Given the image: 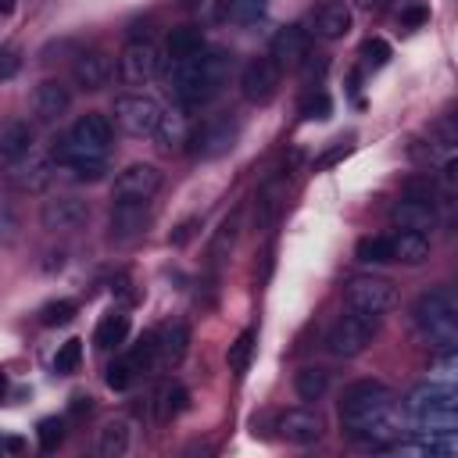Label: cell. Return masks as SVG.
Here are the masks:
<instances>
[{
  "mask_svg": "<svg viewBox=\"0 0 458 458\" xmlns=\"http://www.w3.org/2000/svg\"><path fill=\"white\" fill-rule=\"evenodd\" d=\"M340 426L351 440L379 447L394 437V394L379 379H358L344 390Z\"/></svg>",
  "mask_w": 458,
  "mask_h": 458,
  "instance_id": "obj_1",
  "label": "cell"
},
{
  "mask_svg": "<svg viewBox=\"0 0 458 458\" xmlns=\"http://www.w3.org/2000/svg\"><path fill=\"white\" fill-rule=\"evenodd\" d=\"M229 75V57L222 50H200L197 57H182L168 64V86L182 107H200L218 97Z\"/></svg>",
  "mask_w": 458,
  "mask_h": 458,
  "instance_id": "obj_2",
  "label": "cell"
},
{
  "mask_svg": "<svg viewBox=\"0 0 458 458\" xmlns=\"http://www.w3.org/2000/svg\"><path fill=\"white\" fill-rule=\"evenodd\" d=\"M411 322L419 329L422 340H429L433 347H454L458 340V301L447 286H433L426 293H419V301L411 304Z\"/></svg>",
  "mask_w": 458,
  "mask_h": 458,
  "instance_id": "obj_3",
  "label": "cell"
},
{
  "mask_svg": "<svg viewBox=\"0 0 458 458\" xmlns=\"http://www.w3.org/2000/svg\"><path fill=\"white\" fill-rule=\"evenodd\" d=\"M107 147H111V122H107V114L89 111V114H82V118L68 129V136H61V140L50 147V157L68 168V165H75V161H82V157H104Z\"/></svg>",
  "mask_w": 458,
  "mask_h": 458,
  "instance_id": "obj_4",
  "label": "cell"
},
{
  "mask_svg": "<svg viewBox=\"0 0 458 458\" xmlns=\"http://www.w3.org/2000/svg\"><path fill=\"white\" fill-rule=\"evenodd\" d=\"M454 390L444 386V383H419L411 386V394L404 397V408L408 415L422 426V429H433V433H451L454 429Z\"/></svg>",
  "mask_w": 458,
  "mask_h": 458,
  "instance_id": "obj_5",
  "label": "cell"
},
{
  "mask_svg": "<svg viewBox=\"0 0 458 458\" xmlns=\"http://www.w3.org/2000/svg\"><path fill=\"white\" fill-rule=\"evenodd\" d=\"M379 318H383V315H369V311L347 308V311L333 322V329H329V336H326L329 354H336V358H354V354H361V351L372 344V336L379 333Z\"/></svg>",
  "mask_w": 458,
  "mask_h": 458,
  "instance_id": "obj_6",
  "label": "cell"
},
{
  "mask_svg": "<svg viewBox=\"0 0 458 458\" xmlns=\"http://www.w3.org/2000/svg\"><path fill=\"white\" fill-rule=\"evenodd\" d=\"M236 140H240L236 118L218 114V118H208L204 125H197L186 143H190V154H193L197 161H215V157H225V154L236 147Z\"/></svg>",
  "mask_w": 458,
  "mask_h": 458,
  "instance_id": "obj_7",
  "label": "cell"
},
{
  "mask_svg": "<svg viewBox=\"0 0 458 458\" xmlns=\"http://www.w3.org/2000/svg\"><path fill=\"white\" fill-rule=\"evenodd\" d=\"M390 218L401 225V229H411V233H426L437 225V204H433V186H419V182H408L404 197L390 208Z\"/></svg>",
  "mask_w": 458,
  "mask_h": 458,
  "instance_id": "obj_8",
  "label": "cell"
},
{
  "mask_svg": "<svg viewBox=\"0 0 458 458\" xmlns=\"http://www.w3.org/2000/svg\"><path fill=\"white\" fill-rule=\"evenodd\" d=\"M344 304L347 308H358V311H369V315H383L397 304V290L390 279H379V276H358L344 286Z\"/></svg>",
  "mask_w": 458,
  "mask_h": 458,
  "instance_id": "obj_9",
  "label": "cell"
},
{
  "mask_svg": "<svg viewBox=\"0 0 458 458\" xmlns=\"http://www.w3.org/2000/svg\"><path fill=\"white\" fill-rule=\"evenodd\" d=\"M114 122L129 136H154V129L161 122V104L147 93H125L114 100Z\"/></svg>",
  "mask_w": 458,
  "mask_h": 458,
  "instance_id": "obj_10",
  "label": "cell"
},
{
  "mask_svg": "<svg viewBox=\"0 0 458 458\" xmlns=\"http://www.w3.org/2000/svg\"><path fill=\"white\" fill-rule=\"evenodd\" d=\"M157 75V47L150 39H129L118 54V79L125 86H147Z\"/></svg>",
  "mask_w": 458,
  "mask_h": 458,
  "instance_id": "obj_11",
  "label": "cell"
},
{
  "mask_svg": "<svg viewBox=\"0 0 458 458\" xmlns=\"http://www.w3.org/2000/svg\"><path fill=\"white\" fill-rule=\"evenodd\" d=\"M279 89V64L272 57H250L240 72V93L247 104H268Z\"/></svg>",
  "mask_w": 458,
  "mask_h": 458,
  "instance_id": "obj_12",
  "label": "cell"
},
{
  "mask_svg": "<svg viewBox=\"0 0 458 458\" xmlns=\"http://www.w3.org/2000/svg\"><path fill=\"white\" fill-rule=\"evenodd\" d=\"M157 190H161V168L147 161L122 168L114 179V200H150Z\"/></svg>",
  "mask_w": 458,
  "mask_h": 458,
  "instance_id": "obj_13",
  "label": "cell"
},
{
  "mask_svg": "<svg viewBox=\"0 0 458 458\" xmlns=\"http://www.w3.org/2000/svg\"><path fill=\"white\" fill-rule=\"evenodd\" d=\"M39 222L50 233H75V229H82L89 222V208L79 197H54V200L43 204Z\"/></svg>",
  "mask_w": 458,
  "mask_h": 458,
  "instance_id": "obj_14",
  "label": "cell"
},
{
  "mask_svg": "<svg viewBox=\"0 0 458 458\" xmlns=\"http://www.w3.org/2000/svg\"><path fill=\"white\" fill-rule=\"evenodd\" d=\"M150 200H114V211H111V240L125 243V240H136L147 233V222H150V211H147Z\"/></svg>",
  "mask_w": 458,
  "mask_h": 458,
  "instance_id": "obj_15",
  "label": "cell"
},
{
  "mask_svg": "<svg viewBox=\"0 0 458 458\" xmlns=\"http://www.w3.org/2000/svg\"><path fill=\"white\" fill-rule=\"evenodd\" d=\"M279 433H283V440L304 447V444H315V440L326 433V422H322V415L311 411V408H290V411L279 415Z\"/></svg>",
  "mask_w": 458,
  "mask_h": 458,
  "instance_id": "obj_16",
  "label": "cell"
},
{
  "mask_svg": "<svg viewBox=\"0 0 458 458\" xmlns=\"http://www.w3.org/2000/svg\"><path fill=\"white\" fill-rule=\"evenodd\" d=\"M308 47H311V36L301 25H286L272 36V54L268 57L279 64V72L283 68H301V61L308 57Z\"/></svg>",
  "mask_w": 458,
  "mask_h": 458,
  "instance_id": "obj_17",
  "label": "cell"
},
{
  "mask_svg": "<svg viewBox=\"0 0 458 458\" xmlns=\"http://www.w3.org/2000/svg\"><path fill=\"white\" fill-rule=\"evenodd\" d=\"M72 79L82 89H104L111 79V57L104 50H82L72 61Z\"/></svg>",
  "mask_w": 458,
  "mask_h": 458,
  "instance_id": "obj_18",
  "label": "cell"
},
{
  "mask_svg": "<svg viewBox=\"0 0 458 458\" xmlns=\"http://www.w3.org/2000/svg\"><path fill=\"white\" fill-rule=\"evenodd\" d=\"M68 107H72V93H68L64 82L43 79V82L36 86V93H32V114H36L39 122H57Z\"/></svg>",
  "mask_w": 458,
  "mask_h": 458,
  "instance_id": "obj_19",
  "label": "cell"
},
{
  "mask_svg": "<svg viewBox=\"0 0 458 458\" xmlns=\"http://www.w3.org/2000/svg\"><path fill=\"white\" fill-rule=\"evenodd\" d=\"M351 32V7L344 0H329L326 7H318L315 14V36L318 39H344Z\"/></svg>",
  "mask_w": 458,
  "mask_h": 458,
  "instance_id": "obj_20",
  "label": "cell"
},
{
  "mask_svg": "<svg viewBox=\"0 0 458 458\" xmlns=\"http://www.w3.org/2000/svg\"><path fill=\"white\" fill-rule=\"evenodd\" d=\"M429 258V236L426 233H411V229H397L390 236V261H404V265H422Z\"/></svg>",
  "mask_w": 458,
  "mask_h": 458,
  "instance_id": "obj_21",
  "label": "cell"
},
{
  "mask_svg": "<svg viewBox=\"0 0 458 458\" xmlns=\"http://www.w3.org/2000/svg\"><path fill=\"white\" fill-rule=\"evenodd\" d=\"M154 336H157V365H175V361H182L186 344H190V329H186L182 322H172V326H165V329H154Z\"/></svg>",
  "mask_w": 458,
  "mask_h": 458,
  "instance_id": "obj_22",
  "label": "cell"
},
{
  "mask_svg": "<svg viewBox=\"0 0 458 458\" xmlns=\"http://www.w3.org/2000/svg\"><path fill=\"white\" fill-rule=\"evenodd\" d=\"M168 57L172 61H182V57H197L204 50V29L200 25H179L168 32V43H165Z\"/></svg>",
  "mask_w": 458,
  "mask_h": 458,
  "instance_id": "obj_23",
  "label": "cell"
},
{
  "mask_svg": "<svg viewBox=\"0 0 458 458\" xmlns=\"http://www.w3.org/2000/svg\"><path fill=\"white\" fill-rule=\"evenodd\" d=\"M129 451V422L125 419H111L97 429V454L100 458H122Z\"/></svg>",
  "mask_w": 458,
  "mask_h": 458,
  "instance_id": "obj_24",
  "label": "cell"
},
{
  "mask_svg": "<svg viewBox=\"0 0 458 458\" xmlns=\"http://www.w3.org/2000/svg\"><path fill=\"white\" fill-rule=\"evenodd\" d=\"M32 150V129L25 122H7L0 129V161H21Z\"/></svg>",
  "mask_w": 458,
  "mask_h": 458,
  "instance_id": "obj_25",
  "label": "cell"
},
{
  "mask_svg": "<svg viewBox=\"0 0 458 458\" xmlns=\"http://www.w3.org/2000/svg\"><path fill=\"white\" fill-rule=\"evenodd\" d=\"M129 336V315L125 311H107L100 322H97V333H93V344L100 351H114L122 347Z\"/></svg>",
  "mask_w": 458,
  "mask_h": 458,
  "instance_id": "obj_26",
  "label": "cell"
},
{
  "mask_svg": "<svg viewBox=\"0 0 458 458\" xmlns=\"http://www.w3.org/2000/svg\"><path fill=\"white\" fill-rule=\"evenodd\" d=\"M293 390L301 401H322L326 390H329V372L318 369V365H304L297 376H293Z\"/></svg>",
  "mask_w": 458,
  "mask_h": 458,
  "instance_id": "obj_27",
  "label": "cell"
},
{
  "mask_svg": "<svg viewBox=\"0 0 458 458\" xmlns=\"http://www.w3.org/2000/svg\"><path fill=\"white\" fill-rule=\"evenodd\" d=\"M186 401H190L186 386H179V383H165V386L154 394V419H157V422H172V419L186 408Z\"/></svg>",
  "mask_w": 458,
  "mask_h": 458,
  "instance_id": "obj_28",
  "label": "cell"
},
{
  "mask_svg": "<svg viewBox=\"0 0 458 458\" xmlns=\"http://www.w3.org/2000/svg\"><path fill=\"white\" fill-rule=\"evenodd\" d=\"M154 136L161 140V147H182L186 140H190V125H186V114L182 111H161V122H157V129H154Z\"/></svg>",
  "mask_w": 458,
  "mask_h": 458,
  "instance_id": "obj_29",
  "label": "cell"
},
{
  "mask_svg": "<svg viewBox=\"0 0 458 458\" xmlns=\"http://www.w3.org/2000/svg\"><path fill=\"white\" fill-rule=\"evenodd\" d=\"M254 347H258V333H254V329H243V333L229 344V354H225L229 369H233V372H247V365H250V358H254Z\"/></svg>",
  "mask_w": 458,
  "mask_h": 458,
  "instance_id": "obj_30",
  "label": "cell"
},
{
  "mask_svg": "<svg viewBox=\"0 0 458 458\" xmlns=\"http://www.w3.org/2000/svg\"><path fill=\"white\" fill-rule=\"evenodd\" d=\"M354 258L358 261H365V265H383V261H390V236H361L358 243H354Z\"/></svg>",
  "mask_w": 458,
  "mask_h": 458,
  "instance_id": "obj_31",
  "label": "cell"
},
{
  "mask_svg": "<svg viewBox=\"0 0 458 458\" xmlns=\"http://www.w3.org/2000/svg\"><path fill=\"white\" fill-rule=\"evenodd\" d=\"M283 179H272V182H265V190H261V197H258V225H265V222H272V215L279 211V204H283Z\"/></svg>",
  "mask_w": 458,
  "mask_h": 458,
  "instance_id": "obj_32",
  "label": "cell"
},
{
  "mask_svg": "<svg viewBox=\"0 0 458 458\" xmlns=\"http://www.w3.org/2000/svg\"><path fill=\"white\" fill-rule=\"evenodd\" d=\"M136 376H140V372H136L132 358L125 354V358H114V361L107 365V376H104V379H107L111 390H129V386L136 383Z\"/></svg>",
  "mask_w": 458,
  "mask_h": 458,
  "instance_id": "obj_33",
  "label": "cell"
},
{
  "mask_svg": "<svg viewBox=\"0 0 458 458\" xmlns=\"http://www.w3.org/2000/svg\"><path fill=\"white\" fill-rule=\"evenodd\" d=\"M265 4L268 0H225V14L236 21V25H250L265 14Z\"/></svg>",
  "mask_w": 458,
  "mask_h": 458,
  "instance_id": "obj_34",
  "label": "cell"
},
{
  "mask_svg": "<svg viewBox=\"0 0 458 458\" xmlns=\"http://www.w3.org/2000/svg\"><path fill=\"white\" fill-rule=\"evenodd\" d=\"M301 114H304L308 122H322V118H329V114H333V100H329V93H326V89H311V93L301 100Z\"/></svg>",
  "mask_w": 458,
  "mask_h": 458,
  "instance_id": "obj_35",
  "label": "cell"
},
{
  "mask_svg": "<svg viewBox=\"0 0 458 458\" xmlns=\"http://www.w3.org/2000/svg\"><path fill=\"white\" fill-rule=\"evenodd\" d=\"M386 61H390V43H386L383 36H369V39L361 43V64L376 72V68H383Z\"/></svg>",
  "mask_w": 458,
  "mask_h": 458,
  "instance_id": "obj_36",
  "label": "cell"
},
{
  "mask_svg": "<svg viewBox=\"0 0 458 458\" xmlns=\"http://www.w3.org/2000/svg\"><path fill=\"white\" fill-rule=\"evenodd\" d=\"M79 361H82V340H64L61 351L54 354V372L57 376H68V372L79 369Z\"/></svg>",
  "mask_w": 458,
  "mask_h": 458,
  "instance_id": "obj_37",
  "label": "cell"
},
{
  "mask_svg": "<svg viewBox=\"0 0 458 458\" xmlns=\"http://www.w3.org/2000/svg\"><path fill=\"white\" fill-rule=\"evenodd\" d=\"M75 318V301H50L39 308V322L43 326H64Z\"/></svg>",
  "mask_w": 458,
  "mask_h": 458,
  "instance_id": "obj_38",
  "label": "cell"
},
{
  "mask_svg": "<svg viewBox=\"0 0 458 458\" xmlns=\"http://www.w3.org/2000/svg\"><path fill=\"white\" fill-rule=\"evenodd\" d=\"M36 437H39V447L43 451H57L61 440H64V419H43L36 426Z\"/></svg>",
  "mask_w": 458,
  "mask_h": 458,
  "instance_id": "obj_39",
  "label": "cell"
},
{
  "mask_svg": "<svg viewBox=\"0 0 458 458\" xmlns=\"http://www.w3.org/2000/svg\"><path fill=\"white\" fill-rule=\"evenodd\" d=\"M72 168V179H79V182H97V179H104V157H82V161H75V165H68Z\"/></svg>",
  "mask_w": 458,
  "mask_h": 458,
  "instance_id": "obj_40",
  "label": "cell"
},
{
  "mask_svg": "<svg viewBox=\"0 0 458 458\" xmlns=\"http://www.w3.org/2000/svg\"><path fill=\"white\" fill-rule=\"evenodd\" d=\"M18 72H21V57H18V50H14V47H0V82L14 79Z\"/></svg>",
  "mask_w": 458,
  "mask_h": 458,
  "instance_id": "obj_41",
  "label": "cell"
},
{
  "mask_svg": "<svg viewBox=\"0 0 458 458\" xmlns=\"http://www.w3.org/2000/svg\"><path fill=\"white\" fill-rule=\"evenodd\" d=\"M429 18V11L422 7V4H415V7H404L401 11V29H415V25H422Z\"/></svg>",
  "mask_w": 458,
  "mask_h": 458,
  "instance_id": "obj_42",
  "label": "cell"
},
{
  "mask_svg": "<svg viewBox=\"0 0 458 458\" xmlns=\"http://www.w3.org/2000/svg\"><path fill=\"white\" fill-rule=\"evenodd\" d=\"M347 150H351L347 143H336L333 150H326V154H322V157L315 161V168H329V165H336V161H344V157H347Z\"/></svg>",
  "mask_w": 458,
  "mask_h": 458,
  "instance_id": "obj_43",
  "label": "cell"
},
{
  "mask_svg": "<svg viewBox=\"0 0 458 458\" xmlns=\"http://www.w3.org/2000/svg\"><path fill=\"white\" fill-rule=\"evenodd\" d=\"M197 225H200L197 218H186V222H182V225H179V229H175L172 236H168V243H175V247H182V243H186V240L193 236V229H197Z\"/></svg>",
  "mask_w": 458,
  "mask_h": 458,
  "instance_id": "obj_44",
  "label": "cell"
},
{
  "mask_svg": "<svg viewBox=\"0 0 458 458\" xmlns=\"http://www.w3.org/2000/svg\"><path fill=\"white\" fill-rule=\"evenodd\" d=\"M89 408H93L89 397H75V401H72V411H75V415H82V411H89Z\"/></svg>",
  "mask_w": 458,
  "mask_h": 458,
  "instance_id": "obj_45",
  "label": "cell"
},
{
  "mask_svg": "<svg viewBox=\"0 0 458 458\" xmlns=\"http://www.w3.org/2000/svg\"><path fill=\"white\" fill-rule=\"evenodd\" d=\"M14 11V0H0V14H11Z\"/></svg>",
  "mask_w": 458,
  "mask_h": 458,
  "instance_id": "obj_46",
  "label": "cell"
},
{
  "mask_svg": "<svg viewBox=\"0 0 458 458\" xmlns=\"http://www.w3.org/2000/svg\"><path fill=\"white\" fill-rule=\"evenodd\" d=\"M4 386H7V383H4V376H0V394H4Z\"/></svg>",
  "mask_w": 458,
  "mask_h": 458,
  "instance_id": "obj_47",
  "label": "cell"
}]
</instances>
